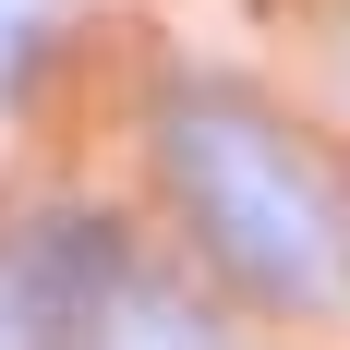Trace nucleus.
I'll return each mask as SVG.
<instances>
[{
  "instance_id": "7ed1b4c3",
  "label": "nucleus",
  "mask_w": 350,
  "mask_h": 350,
  "mask_svg": "<svg viewBox=\"0 0 350 350\" xmlns=\"http://www.w3.org/2000/svg\"><path fill=\"white\" fill-rule=\"evenodd\" d=\"M36 49H49V12H25V0H0V97L36 72Z\"/></svg>"
},
{
  "instance_id": "f03ea898",
  "label": "nucleus",
  "mask_w": 350,
  "mask_h": 350,
  "mask_svg": "<svg viewBox=\"0 0 350 350\" xmlns=\"http://www.w3.org/2000/svg\"><path fill=\"white\" fill-rule=\"evenodd\" d=\"M97 350H217V338L181 314L170 290H145V278H133V290H121V314L97 326Z\"/></svg>"
},
{
  "instance_id": "f257e3e1",
  "label": "nucleus",
  "mask_w": 350,
  "mask_h": 350,
  "mask_svg": "<svg viewBox=\"0 0 350 350\" xmlns=\"http://www.w3.org/2000/svg\"><path fill=\"white\" fill-rule=\"evenodd\" d=\"M157 157H170L193 242L230 266V290H254L266 314H338L350 302V206L254 97H170Z\"/></svg>"
}]
</instances>
